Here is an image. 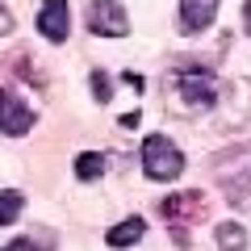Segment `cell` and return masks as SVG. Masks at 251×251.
I'll use <instances>...</instances> for the list:
<instances>
[{
	"instance_id": "obj_1",
	"label": "cell",
	"mask_w": 251,
	"mask_h": 251,
	"mask_svg": "<svg viewBox=\"0 0 251 251\" xmlns=\"http://www.w3.org/2000/svg\"><path fill=\"white\" fill-rule=\"evenodd\" d=\"M168 88H172L168 100L176 113H209V109H218V97H222V84L201 63H180L172 72Z\"/></svg>"
},
{
	"instance_id": "obj_4",
	"label": "cell",
	"mask_w": 251,
	"mask_h": 251,
	"mask_svg": "<svg viewBox=\"0 0 251 251\" xmlns=\"http://www.w3.org/2000/svg\"><path fill=\"white\" fill-rule=\"evenodd\" d=\"M84 25L97 38H126L130 34V17L117 0H88V13H84Z\"/></svg>"
},
{
	"instance_id": "obj_9",
	"label": "cell",
	"mask_w": 251,
	"mask_h": 251,
	"mask_svg": "<svg viewBox=\"0 0 251 251\" xmlns=\"http://www.w3.org/2000/svg\"><path fill=\"white\" fill-rule=\"evenodd\" d=\"M143 234H147V222H143V218H122V222L105 234V243H109V247H134Z\"/></svg>"
},
{
	"instance_id": "obj_3",
	"label": "cell",
	"mask_w": 251,
	"mask_h": 251,
	"mask_svg": "<svg viewBox=\"0 0 251 251\" xmlns=\"http://www.w3.org/2000/svg\"><path fill=\"white\" fill-rule=\"evenodd\" d=\"M138 159H143L147 180H155V184H172V180H180V172H184V151H180L168 134H147Z\"/></svg>"
},
{
	"instance_id": "obj_7",
	"label": "cell",
	"mask_w": 251,
	"mask_h": 251,
	"mask_svg": "<svg viewBox=\"0 0 251 251\" xmlns=\"http://www.w3.org/2000/svg\"><path fill=\"white\" fill-rule=\"evenodd\" d=\"M38 34L46 42H67V34H72V9H67V0H46L42 9H38Z\"/></svg>"
},
{
	"instance_id": "obj_2",
	"label": "cell",
	"mask_w": 251,
	"mask_h": 251,
	"mask_svg": "<svg viewBox=\"0 0 251 251\" xmlns=\"http://www.w3.org/2000/svg\"><path fill=\"white\" fill-rule=\"evenodd\" d=\"M214 180L222 184L226 201L234 209L251 205V147H230L214 159Z\"/></svg>"
},
{
	"instance_id": "obj_12",
	"label": "cell",
	"mask_w": 251,
	"mask_h": 251,
	"mask_svg": "<svg viewBox=\"0 0 251 251\" xmlns=\"http://www.w3.org/2000/svg\"><path fill=\"white\" fill-rule=\"evenodd\" d=\"M21 209H25V197H21L17 188H4L0 193V226H13L21 218Z\"/></svg>"
},
{
	"instance_id": "obj_14",
	"label": "cell",
	"mask_w": 251,
	"mask_h": 251,
	"mask_svg": "<svg viewBox=\"0 0 251 251\" xmlns=\"http://www.w3.org/2000/svg\"><path fill=\"white\" fill-rule=\"evenodd\" d=\"M88 84H92V97H97L100 105H109V100H113V80H109L105 72H92Z\"/></svg>"
},
{
	"instance_id": "obj_16",
	"label": "cell",
	"mask_w": 251,
	"mask_h": 251,
	"mask_svg": "<svg viewBox=\"0 0 251 251\" xmlns=\"http://www.w3.org/2000/svg\"><path fill=\"white\" fill-rule=\"evenodd\" d=\"M122 80H126V84H130V88H134V92H138V88H143V75H134V72H126V75H122Z\"/></svg>"
},
{
	"instance_id": "obj_10",
	"label": "cell",
	"mask_w": 251,
	"mask_h": 251,
	"mask_svg": "<svg viewBox=\"0 0 251 251\" xmlns=\"http://www.w3.org/2000/svg\"><path fill=\"white\" fill-rule=\"evenodd\" d=\"M214 239H218L222 251H243V247H247V226H239L234 218H226V222L214 226Z\"/></svg>"
},
{
	"instance_id": "obj_5",
	"label": "cell",
	"mask_w": 251,
	"mask_h": 251,
	"mask_svg": "<svg viewBox=\"0 0 251 251\" xmlns=\"http://www.w3.org/2000/svg\"><path fill=\"white\" fill-rule=\"evenodd\" d=\"M34 109L25 105V100L17 97V92H9V88H0V134H9V138H21V134H29L34 130Z\"/></svg>"
},
{
	"instance_id": "obj_15",
	"label": "cell",
	"mask_w": 251,
	"mask_h": 251,
	"mask_svg": "<svg viewBox=\"0 0 251 251\" xmlns=\"http://www.w3.org/2000/svg\"><path fill=\"white\" fill-rule=\"evenodd\" d=\"M9 29H13V13H9V9H4V4H0V38L9 34Z\"/></svg>"
},
{
	"instance_id": "obj_8",
	"label": "cell",
	"mask_w": 251,
	"mask_h": 251,
	"mask_svg": "<svg viewBox=\"0 0 251 251\" xmlns=\"http://www.w3.org/2000/svg\"><path fill=\"white\" fill-rule=\"evenodd\" d=\"M218 4L222 0H180V34L184 38H197L214 25L218 17Z\"/></svg>"
},
{
	"instance_id": "obj_6",
	"label": "cell",
	"mask_w": 251,
	"mask_h": 251,
	"mask_svg": "<svg viewBox=\"0 0 251 251\" xmlns=\"http://www.w3.org/2000/svg\"><path fill=\"white\" fill-rule=\"evenodd\" d=\"M201 209H205V197L201 193H168V197L159 201V214L168 218V226H176L180 230V239H184V226L193 222V218H201Z\"/></svg>"
},
{
	"instance_id": "obj_17",
	"label": "cell",
	"mask_w": 251,
	"mask_h": 251,
	"mask_svg": "<svg viewBox=\"0 0 251 251\" xmlns=\"http://www.w3.org/2000/svg\"><path fill=\"white\" fill-rule=\"evenodd\" d=\"M243 29H247V38H251V0L243 4Z\"/></svg>"
},
{
	"instance_id": "obj_13",
	"label": "cell",
	"mask_w": 251,
	"mask_h": 251,
	"mask_svg": "<svg viewBox=\"0 0 251 251\" xmlns=\"http://www.w3.org/2000/svg\"><path fill=\"white\" fill-rule=\"evenodd\" d=\"M54 239L50 234H38V239H13L9 247H0V251H50Z\"/></svg>"
},
{
	"instance_id": "obj_11",
	"label": "cell",
	"mask_w": 251,
	"mask_h": 251,
	"mask_svg": "<svg viewBox=\"0 0 251 251\" xmlns=\"http://www.w3.org/2000/svg\"><path fill=\"white\" fill-rule=\"evenodd\" d=\"M100 176H105V155L100 151H80L75 155V180L88 184V180H100Z\"/></svg>"
}]
</instances>
